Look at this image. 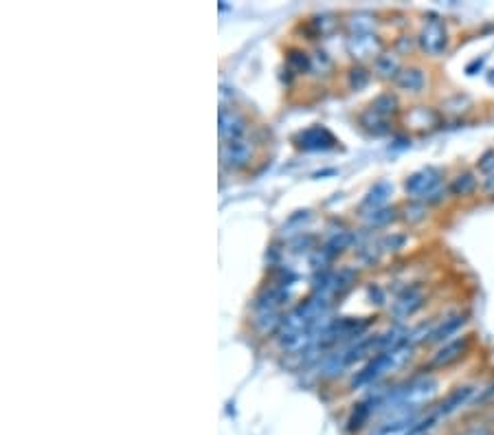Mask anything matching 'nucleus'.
I'll return each instance as SVG.
<instances>
[{
  "label": "nucleus",
  "instance_id": "obj_1",
  "mask_svg": "<svg viewBox=\"0 0 494 435\" xmlns=\"http://www.w3.org/2000/svg\"><path fill=\"white\" fill-rule=\"evenodd\" d=\"M439 391V383L433 378V376H417V378H411L407 380L405 385L395 387L384 407L389 409H402V411H415L419 407L429 405L433 398L437 396Z\"/></svg>",
  "mask_w": 494,
  "mask_h": 435
},
{
  "label": "nucleus",
  "instance_id": "obj_2",
  "mask_svg": "<svg viewBox=\"0 0 494 435\" xmlns=\"http://www.w3.org/2000/svg\"><path fill=\"white\" fill-rule=\"evenodd\" d=\"M413 356V346L411 343H400V346L387 350V352H380L376 354L367 365H365L352 380V387L354 389H360V387H367L372 385L374 380L382 378L384 374H389V372H395L400 370L405 362Z\"/></svg>",
  "mask_w": 494,
  "mask_h": 435
},
{
  "label": "nucleus",
  "instance_id": "obj_3",
  "mask_svg": "<svg viewBox=\"0 0 494 435\" xmlns=\"http://www.w3.org/2000/svg\"><path fill=\"white\" fill-rule=\"evenodd\" d=\"M405 189L415 201L437 203L442 198V172L437 168H424L411 174L405 183Z\"/></svg>",
  "mask_w": 494,
  "mask_h": 435
},
{
  "label": "nucleus",
  "instance_id": "obj_4",
  "mask_svg": "<svg viewBox=\"0 0 494 435\" xmlns=\"http://www.w3.org/2000/svg\"><path fill=\"white\" fill-rule=\"evenodd\" d=\"M417 44L426 56H442L448 46V31H446L444 20H439V18L426 20L422 31L417 35Z\"/></svg>",
  "mask_w": 494,
  "mask_h": 435
},
{
  "label": "nucleus",
  "instance_id": "obj_5",
  "mask_svg": "<svg viewBox=\"0 0 494 435\" xmlns=\"http://www.w3.org/2000/svg\"><path fill=\"white\" fill-rule=\"evenodd\" d=\"M439 418V415H429L426 420H415L411 418V415H405V418H400L395 422H389L387 427H382L378 429L374 435H422L424 431H429L435 420Z\"/></svg>",
  "mask_w": 494,
  "mask_h": 435
},
{
  "label": "nucleus",
  "instance_id": "obj_6",
  "mask_svg": "<svg viewBox=\"0 0 494 435\" xmlns=\"http://www.w3.org/2000/svg\"><path fill=\"white\" fill-rule=\"evenodd\" d=\"M347 51L356 60H367V58H380L382 42L376 33H352L347 40Z\"/></svg>",
  "mask_w": 494,
  "mask_h": 435
},
{
  "label": "nucleus",
  "instance_id": "obj_7",
  "mask_svg": "<svg viewBox=\"0 0 494 435\" xmlns=\"http://www.w3.org/2000/svg\"><path fill=\"white\" fill-rule=\"evenodd\" d=\"M470 348V336H462V339H455V341H448L442 350H437L433 354V358L429 360V367L431 370H442V367H448L452 362L460 360Z\"/></svg>",
  "mask_w": 494,
  "mask_h": 435
},
{
  "label": "nucleus",
  "instance_id": "obj_8",
  "mask_svg": "<svg viewBox=\"0 0 494 435\" xmlns=\"http://www.w3.org/2000/svg\"><path fill=\"white\" fill-rule=\"evenodd\" d=\"M422 305H424V293H422V288L413 286V288H407L405 293H402V295L393 301L391 315H393L398 321H402V319H409L411 315H415Z\"/></svg>",
  "mask_w": 494,
  "mask_h": 435
},
{
  "label": "nucleus",
  "instance_id": "obj_9",
  "mask_svg": "<svg viewBox=\"0 0 494 435\" xmlns=\"http://www.w3.org/2000/svg\"><path fill=\"white\" fill-rule=\"evenodd\" d=\"M251 143L246 139H237V141H229L222 145V163L229 170H242L248 165L251 160Z\"/></svg>",
  "mask_w": 494,
  "mask_h": 435
},
{
  "label": "nucleus",
  "instance_id": "obj_10",
  "mask_svg": "<svg viewBox=\"0 0 494 435\" xmlns=\"http://www.w3.org/2000/svg\"><path fill=\"white\" fill-rule=\"evenodd\" d=\"M244 132H246L244 117L237 115L235 111L222 108V111H220V137H222V141L229 143V141L244 139Z\"/></svg>",
  "mask_w": 494,
  "mask_h": 435
},
{
  "label": "nucleus",
  "instance_id": "obj_11",
  "mask_svg": "<svg viewBox=\"0 0 494 435\" xmlns=\"http://www.w3.org/2000/svg\"><path fill=\"white\" fill-rule=\"evenodd\" d=\"M299 145L303 150H329V148H334L336 145V139L332 137V132L321 128V125H315V128H310L305 132L299 134Z\"/></svg>",
  "mask_w": 494,
  "mask_h": 435
},
{
  "label": "nucleus",
  "instance_id": "obj_12",
  "mask_svg": "<svg viewBox=\"0 0 494 435\" xmlns=\"http://www.w3.org/2000/svg\"><path fill=\"white\" fill-rule=\"evenodd\" d=\"M472 393H474V387H472V385H462V387L452 389V391L444 398V403L439 405L437 415L442 418V415H450V413H455L457 409H462L464 405L470 403Z\"/></svg>",
  "mask_w": 494,
  "mask_h": 435
},
{
  "label": "nucleus",
  "instance_id": "obj_13",
  "mask_svg": "<svg viewBox=\"0 0 494 435\" xmlns=\"http://www.w3.org/2000/svg\"><path fill=\"white\" fill-rule=\"evenodd\" d=\"M395 86L405 93H419L426 86V75L419 68H402L395 75Z\"/></svg>",
  "mask_w": 494,
  "mask_h": 435
},
{
  "label": "nucleus",
  "instance_id": "obj_14",
  "mask_svg": "<svg viewBox=\"0 0 494 435\" xmlns=\"http://www.w3.org/2000/svg\"><path fill=\"white\" fill-rule=\"evenodd\" d=\"M466 323V317L464 315H452L448 319H444L442 323H437L431 336H429V343H444L448 341L450 336H455L457 332L462 330V325Z\"/></svg>",
  "mask_w": 494,
  "mask_h": 435
},
{
  "label": "nucleus",
  "instance_id": "obj_15",
  "mask_svg": "<svg viewBox=\"0 0 494 435\" xmlns=\"http://www.w3.org/2000/svg\"><path fill=\"white\" fill-rule=\"evenodd\" d=\"M393 194V185L389 180H378V183L369 189V194L365 196L362 201V207L365 209H382V205L389 201V196Z\"/></svg>",
  "mask_w": 494,
  "mask_h": 435
},
{
  "label": "nucleus",
  "instance_id": "obj_16",
  "mask_svg": "<svg viewBox=\"0 0 494 435\" xmlns=\"http://www.w3.org/2000/svg\"><path fill=\"white\" fill-rule=\"evenodd\" d=\"M479 187V180L474 178L472 172H464L460 174L457 178H452V183H450V194L457 196V198H468L472 196L474 191H477Z\"/></svg>",
  "mask_w": 494,
  "mask_h": 435
},
{
  "label": "nucleus",
  "instance_id": "obj_17",
  "mask_svg": "<svg viewBox=\"0 0 494 435\" xmlns=\"http://www.w3.org/2000/svg\"><path fill=\"white\" fill-rule=\"evenodd\" d=\"M400 70H402L400 62H398V58L393 56V53H382V56L376 60V72L380 77H393L395 80V75Z\"/></svg>",
  "mask_w": 494,
  "mask_h": 435
},
{
  "label": "nucleus",
  "instance_id": "obj_18",
  "mask_svg": "<svg viewBox=\"0 0 494 435\" xmlns=\"http://www.w3.org/2000/svg\"><path fill=\"white\" fill-rule=\"evenodd\" d=\"M393 220H395V209L393 207L391 209L389 207H382V209H376V211H372L367 215V225L374 227V229H380V227L389 225Z\"/></svg>",
  "mask_w": 494,
  "mask_h": 435
},
{
  "label": "nucleus",
  "instance_id": "obj_19",
  "mask_svg": "<svg viewBox=\"0 0 494 435\" xmlns=\"http://www.w3.org/2000/svg\"><path fill=\"white\" fill-rule=\"evenodd\" d=\"M395 108H398V101H395V97L391 93H384V95L376 97L374 103H372V111L378 113L380 117H387V115L395 113Z\"/></svg>",
  "mask_w": 494,
  "mask_h": 435
},
{
  "label": "nucleus",
  "instance_id": "obj_20",
  "mask_svg": "<svg viewBox=\"0 0 494 435\" xmlns=\"http://www.w3.org/2000/svg\"><path fill=\"white\" fill-rule=\"evenodd\" d=\"M477 170L483 174V176H490L494 174V150H488L479 156L477 160Z\"/></svg>",
  "mask_w": 494,
  "mask_h": 435
},
{
  "label": "nucleus",
  "instance_id": "obj_21",
  "mask_svg": "<svg viewBox=\"0 0 494 435\" xmlns=\"http://www.w3.org/2000/svg\"><path fill=\"white\" fill-rule=\"evenodd\" d=\"M369 418V405H358L356 407V411H354V415H352V420H350V427L352 429H358V427H362V422Z\"/></svg>",
  "mask_w": 494,
  "mask_h": 435
},
{
  "label": "nucleus",
  "instance_id": "obj_22",
  "mask_svg": "<svg viewBox=\"0 0 494 435\" xmlns=\"http://www.w3.org/2000/svg\"><path fill=\"white\" fill-rule=\"evenodd\" d=\"M288 62H290V66H295L299 72H303L305 68H310V60L305 58V53H301V51H292L290 56H288Z\"/></svg>",
  "mask_w": 494,
  "mask_h": 435
},
{
  "label": "nucleus",
  "instance_id": "obj_23",
  "mask_svg": "<svg viewBox=\"0 0 494 435\" xmlns=\"http://www.w3.org/2000/svg\"><path fill=\"white\" fill-rule=\"evenodd\" d=\"M350 82H352V88L360 90L362 86H367V82H369V72L365 70V68H354V70H352Z\"/></svg>",
  "mask_w": 494,
  "mask_h": 435
},
{
  "label": "nucleus",
  "instance_id": "obj_24",
  "mask_svg": "<svg viewBox=\"0 0 494 435\" xmlns=\"http://www.w3.org/2000/svg\"><path fill=\"white\" fill-rule=\"evenodd\" d=\"M407 242V235H391V238H384L382 240V246L389 248V251H398L402 248V244Z\"/></svg>",
  "mask_w": 494,
  "mask_h": 435
},
{
  "label": "nucleus",
  "instance_id": "obj_25",
  "mask_svg": "<svg viewBox=\"0 0 494 435\" xmlns=\"http://www.w3.org/2000/svg\"><path fill=\"white\" fill-rule=\"evenodd\" d=\"M462 435H494V431L490 429V427H472V429H468V431H464Z\"/></svg>",
  "mask_w": 494,
  "mask_h": 435
},
{
  "label": "nucleus",
  "instance_id": "obj_26",
  "mask_svg": "<svg viewBox=\"0 0 494 435\" xmlns=\"http://www.w3.org/2000/svg\"><path fill=\"white\" fill-rule=\"evenodd\" d=\"M483 191L488 196H494V174H490V176L483 178Z\"/></svg>",
  "mask_w": 494,
  "mask_h": 435
}]
</instances>
